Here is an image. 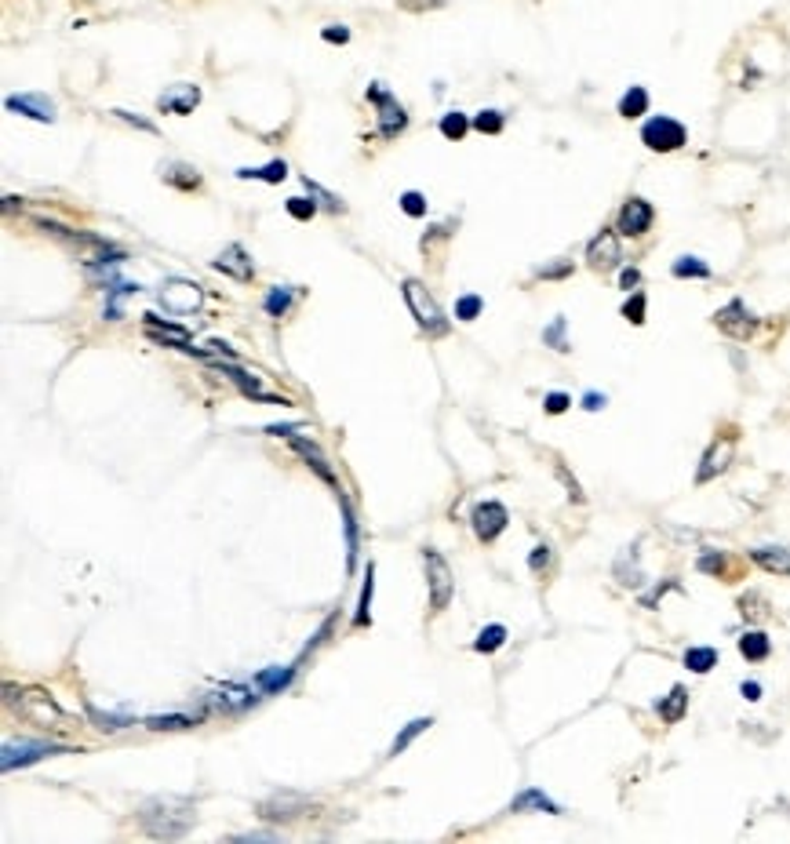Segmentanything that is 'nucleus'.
Segmentation results:
<instances>
[{
	"label": "nucleus",
	"mask_w": 790,
	"mask_h": 844,
	"mask_svg": "<svg viewBox=\"0 0 790 844\" xmlns=\"http://www.w3.org/2000/svg\"><path fill=\"white\" fill-rule=\"evenodd\" d=\"M194 819H197V808L186 797H150L142 804V826L157 840H179V837H186Z\"/></svg>",
	"instance_id": "1"
},
{
	"label": "nucleus",
	"mask_w": 790,
	"mask_h": 844,
	"mask_svg": "<svg viewBox=\"0 0 790 844\" xmlns=\"http://www.w3.org/2000/svg\"><path fill=\"white\" fill-rule=\"evenodd\" d=\"M5 695H8V706L19 710V717L30 721V724H37V728H55V724L66 721L62 706H59L44 688H15V685H8Z\"/></svg>",
	"instance_id": "2"
},
{
	"label": "nucleus",
	"mask_w": 790,
	"mask_h": 844,
	"mask_svg": "<svg viewBox=\"0 0 790 844\" xmlns=\"http://www.w3.org/2000/svg\"><path fill=\"white\" fill-rule=\"evenodd\" d=\"M404 303H408V310H412V317H415V324L426 331V335H449V321H445V313H441V306L433 303V295L419 285V280H404Z\"/></svg>",
	"instance_id": "3"
},
{
	"label": "nucleus",
	"mask_w": 790,
	"mask_h": 844,
	"mask_svg": "<svg viewBox=\"0 0 790 844\" xmlns=\"http://www.w3.org/2000/svg\"><path fill=\"white\" fill-rule=\"evenodd\" d=\"M157 299L171 313H197L204 306V288L194 285V280H186V277H171V280H164V285H160Z\"/></svg>",
	"instance_id": "4"
},
{
	"label": "nucleus",
	"mask_w": 790,
	"mask_h": 844,
	"mask_svg": "<svg viewBox=\"0 0 790 844\" xmlns=\"http://www.w3.org/2000/svg\"><path fill=\"white\" fill-rule=\"evenodd\" d=\"M641 142H645L652 153H674V150H681V146L688 142V132H685V124L674 121V117H649V121L641 124Z\"/></svg>",
	"instance_id": "5"
},
{
	"label": "nucleus",
	"mask_w": 790,
	"mask_h": 844,
	"mask_svg": "<svg viewBox=\"0 0 790 844\" xmlns=\"http://www.w3.org/2000/svg\"><path fill=\"white\" fill-rule=\"evenodd\" d=\"M422 560H426V583H430V608L445 612L452 601V572L437 549H422Z\"/></svg>",
	"instance_id": "6"
},
{
	"label": "nucleus",
	"mask_w": 790,
	"mask_h": 844,
	"mask_svg": "<svg viewBox=\"0 0 790 844\" xmlns=\"http://www.w3.org/2000/svg\"><path fill=\"white\" fill-rule=\"evenodd\" d=\"M55 754H69V746H55V742H5V772H12V768H26V765H33V761H41V758H55Z\"/></svg>",
	"instance_id": "7"
},
{
	"label": "nucleus",
	"mask_w": 790,
	"mask_h": 844,
	"mask_svg": "<svg viewBox=\"0 0 790 844\" xmlns=\"http://www.w3.org/2000/svg\"><path fill=\"white\" fill-rule=\"evenodd\" d=\"M368 99H372V103H376V110H379V135H383V139L397 135V132L408 124L404 106L390 95V91H386L383 84H372V87H368Z\"/></svg>",
	"instance_id": "8"
},
{
	"label": "nucleus",
	"mask_w": 790,
	"mask_h": 844,
	"mask_svg": "<svg viewBox=\"0 0 790 844\" xmlns=\"http://www.w3.org/2000/svg\"><path fill=\"white\" fill-rule=\"evenodd\" d=\"M714 324H718L725 335H732V339H750V335L758 331V317L747 310L743 299H732L729 306H722V310L714 313Z\"/></svg>",
	"instance_id": "9"
},
{
	"label": "nucleus",
	"mask_w": 790,
	"mask_h": 844,
	"mask_svg": "<svg viewBox=\"0 0 790 844\" xmlns=\"http://www.w3.org/2000/svg\"><path fill=\"white\" fill-rule=\"evenodd\" d=\"M470 524H474V531H477V539H481V542H492V539H499V535H503V528L510 524V517H506V506H503V503L485 499V503H477V506H474Z\"/></svg>",
	"instance_id": "10"
},
{
	"label": "nucleus",
	"mask_w": 790,
	"mask_h": 844,
	"mask_svg": "<svg viewBox=\"0 0 790 844\" xmlns=\"http://www.w3.org/2000/svg\"><path fill=\"white\" fill-rule=\"evenodd\" d=\"M586 262L594 269H616L623 262V248H620V230H601L590 244H586Z\"/></svg>",
	"instance_id": "11"
},
{
	"label": "nucleus",
	"mask_w": 790,
	"mask_h": 844,
	"mask_svg": "<svg viewBox=\"0 0 790 844\" xmlns=\"http://www.w3.org/2000/svg\"><path fill=\"white\" fill-rule=\"evenodd\" d=\"M732 455H736V440H732V437H718V440L707 448L704 462H699V470H695V485H707V481H714L718 474H725V470H729V462H732Z\"/></svg>",
	"instance_id": "12"
},
{
	"label": "nucleus",
	"mask_w": 790,
	"mask_h": 844,
	"mask_svg": "<svg viewBox=\"0 0 790 844\" xmlns=\"http://www.w3.org/2000/svg\"><path fill=\"white\" fill-rule=\"evenodd\" d=\"M652 219H656L652 204H649L645 197H631V201L620 208V222H616V230H620L623 237H645V233H649V226H652Z\"/></svg>",
	"instance_id": "13"
},
{
	"label": "nucleus",
	"mask_w": 790,
	"mask_h": 844,
	"mask_svg": "<svg viewBox=\"0 0 790 844\" xmlns=\"http://www.w3.org/2000/svg\"><path fill=\"white\" fill-rule=\"evenodd\" d=\"M157 106H160L164 113L186 117V113H194V110L201 106V87H197V84H175V87L160 91V95H157Z\"/></svg>",
	"instance_id": "14"
},
{
	"label": "nucleus",
	"mask_w": 790,
	"mask_h": 844,
	"mask_svg": "<svg viewBox=\"0 0 790 844\" xmlns=\"http://www.w3.org/2000/svg\"><path fill=\"white\" fill-rule=\"evenodd\" d=\"M5 110L23 113V117L41 121V124H51V121H55V103H51L48 95H8V99H5Z\"/></svg>",
	"instance_id": "15"
},
{
	"label": "nucleus",
	"mask_w": 790,
	"mask_h": 844,
	"mask_svg": "<svg viewBox=\"0 0 790 844\" xmlns=\"http://www.w3.org/2000/svg\"><path fill=\"white\" fill-rule=\"evenodd\" d=\"M142 324H146V335H150L153 342H160V346H168V349H183V353H186V346H190V331H186V328H179V324H164L157 313H146V317H142Z\"/></svg>",
	"instance_id": "16"
},
{
	"label": "nucleus",
	"mask_w": 790,
	"mask_h": 844,
	"mask_svg": "<svg viewBox=\"0 0 790 844\" xmlns=\"http://www.w3.org/2000/svg\"><path fill=\"white\" fill-rule=\"evenodd\" d=\"M212 710H222V713H237V710H248L255 703V692L241 688V685H219L208 699H204Z\"/></svg>",
	"instance_id": "17"
},
{
	"label": "nucleus",
	"mask_w": 790,
	"mask_h": 844,
	"mask_svg": "<svg viewBox=\"0 0 790 844\" xmlns=\"http://www.w3.org/2000/svg\"><path fill=\"white\" fill-rule=\"evenodd\" d=\"M306 797L303 794H274L259 804V815L262 819H295L299 812H306Z\"/></svg>",
	"instance_id": "18"
},
{
	"label": "nucleus",
	"mask_w": 790,
	"mask_h": 844,
	"mask_svg": "<svg viewBox=\"0 0 790 844\" xmlns=\"http://www.w3.org/2000/svg\"><path fill=\"white\" fill-rule=\"evenodd\" d=\"M219 273H226V277H233V280H251V259H248V251L241 248V244H230V248H222L219 255H215V262H212Z\"/></svg>",
	"instance_id": "19"
},
{
	"label": "nucleus",
	"mask_w": 790,
	"mask_h": 844,
	"mask_svg": "<svg viewBox=\"0 0 790 844\" xmlns=\"http://www.w3.org/2000/svg\"><path fill=\"white\" fill-rule=\"evenodd\" d=\"M288 440H292V448H295V451H299V455L310 462V466H313V470H317V477H321L328 488H335V492H339V481H335V474H331L328 458L321 455V448H317L313 440H306V437H288Z\"/></svg>",
	"instance_id": "20"
},
{
	"label": "nucleus",
	"mask_w": 790,
	"mask_h": 844,
	"mask_svg": "<svg viewBox=\"0 0 790 844\" xmlns=\"http://www.w3.org/2000/svg\"><path fill=\"white\" fill-rule=\"evenodd\" d=\"M204 721V710H194V713H157V717H146V728L150 731H186L194 724Z\"/></svg>",
	"instance_id": "21"
},
{
	"label": "nucleus",
	"mask_w": 790,
	"mask_h": 844,
	"mask_svg": "<svg viewBox=\"0 0 790 844\" xmlns=\"http://www.w3.org/2000/svg\"><path fill=\"white\" fill-rule=\"evenodd\" d=\"M754 565H761L765 572H776V576H790V549L783 546H758L750 549Z\"/></svg>",
	"instance_id": "22"
},
{
	"label": "nucleus",
	"mask_w": 790,
	"mask_h": 844,
	"mask_svg": "<svg viewBox=\"0 0 790 844\" xmlns=\"http://www.w3.org/2000/svg\"><path fill=\"white\" fill-rule=\"evenodd\" d=\"M160 178H164L168 186H179V190H197V186H201V171L190 168V164H179V160L164 164V168H160Z\"/></svg>",
	"instance_id": "23"
},
{
	"label": "nucleus",
	"mask_w": 790,
	"mask_h": 844,
	"mask_svg": "<svg viewBox=\"0 0 790 844\" xmlns=\"http://www.w3.org/2000/svg\"><path fill=\"white\" fill-rule=\"evenodd\" d=\"M649 113V91L645 87H627V95L620 99V117L623 121H638V117H645Z\"/></svg>",
	"instance_id": "24"
},
{
	"label": "nucleus",
	"mask_w": 790,
	"mask_h": 844,
	"mask_svg": "<svg viewBox=\"0 0 790 844\" xmlns=\"http://www.w3.org/2000/svg\"><path fill=\"white\" fill-rule=\"evenodd\" d=\"M529 808L547 812V815H558V812H561V808H558L543 790H524L521 797H513V801H510V812H529Z\"/></svg>",
	"instance_id": "25"
},
{
	"label": "nucleus",
	"mask_w": 790,
	"mask_h": 844,
	"mask_svg": "<svg viewBox=\"0 0 790 844\" xmlns=\"http://www.w3.org/2000/svg\"><path fill=\"white\" fill-rule=\"evenodd\" d=\"M740 655L747 663H761V659H768V637L761 633V630H747L743 637H740Z\"/></svg>",
	"instance_id": "26"
},
{
	"label": "nucleus",
	"mask_w": 790,
	"mask_h": 844,
	"mask_svg": "<svg viewBox=\"0 0 790 844\" xmlns=\"http://www.w3.org/2000/svg\"><path fill=\"white\" fill-rule=\"evenodd\" d=\"M292 677H295V667H270L255 677V685H259V692H285L292 685Z\"/></svg>",
	"instance_id": "27"
},
{
	"label": "nucleus",
	"mask_w": 790,
	"mask_h": 844,
	"mask_svg": "<svg viewBox=\"0 0 790 844\" xmlns=\"http://www.w3.org/2000/svg\"><path fill=\"white\" fill-rule=\"evenodd\" d=\"M659 717L667 721V724H674V721H681L685 717V710H688V692L677 685V688H670V695L667 699H659Z\"/></svg>",
	"instance_id": "28"
},
{
	"label": "nucleus",
	"mask_w": 790,
	"mask_h": 844,
	"mask_svg": "<svg viewBox=\"0 0 790 844\" xmlns=\"http://www.w3.org/2000/svg\"><path fill=\"white\" fill-rule=\"evenodd\" d=\"M237 178H259V182H285L288 178V164L285 160H270L262 168H237Z\"/></svg>",
	"instance_id": "29"
},
{
	"label": "nucleus",
	"mask_w": 790,
	"mask_h": 844,
	"mask_svg": "<svg viewBox=\"0 0 790 844\" xmlns=\"http://www.w3.org/2000/svg\"><path fill=\"white\" fill-rule=\"evenodd\" d=\"M685 667L692 674H711L718 667V651L714 648H688L685 651Z\"/></svg>",
	"instance_id": "30"
},
{
	"label": "nucleus",
	"mask_w": 790,
	"mask_h": 844,
	"mask_svg": "<svg viewBox=\"0 0 790 844\" xmlns=\"http://www.w3.org/2000/svg\"><path fill=\"white\" fill-rule=\"evenodd\" d=\"M84 710H87V717L95 721V728H99V731H121L124 724H132V713H103L95 703H87Z\"/></svg>",
	"instance_id": "31"
},
{
	"label": "nucleus",
	"mask_w": 790,
	"mask_h": 844,
	"mask_svg": "<svg viewBox=\"0 0 790 844\" xmlns=\"http://www.w3.org/2000/svg\"><path fill=\"white\" fill-rule=\"evenodd\" d=\"M430 724H433L430 717H415V721H408V724L401 728V735L394 739V746H390V758H397V754H404V749H408V742H412L415 735H422V731H426Z\"/></svg>",
	"instance_id": "32"
},
{
	"label": "nucleus",
	"mask_w": 790,
	"mask_h": 844,
	"mask_svg": "<svg viewBox=\"0 0 790 844\" xmlns=\"http://www.w3.org/2000/svg\"><path fill=\"white\" fill-rule=\"evenodd\" d=\"M292 303H295V288H274L267 295V303H262V310H267L270 317H285L292 310Z\"/></svg>",
	"instance_id": "33"
},
{
	"label": "nucleus",
	"mask_w": 790,
	"mask_h": 844,
	"mask_svg": "<svg viewBox=\"0 0 790 844\" xmlns=\"http://www.w3.org/2000/svg\"><path fill=\"white\" fill-rule=\"evenodd\" d=\"M376 568L368 565L365 572V586H361V601H358V626H368L372 622V594H376Z\"/></svg>",
	"instance_id": "34"
},
{
	"label": "nucleus",
	"mask_w": 790,
	"mask_h": 844,
	"mask_svg": "<svg viewBox=\"0 0 790 844\" xmlns=\"http://www.w3.org/2000/svg\"><path fill=\"white\" fill-rule=\"evenodd\" d=\"M339 499H342V513H346V549H350V568L358 565V521H354V510H350V503H346V495L339 492Z\"/></svg>",
	"instance_id": "35"
},
{
	"label": "nucleus",
	"mask_w": 790,
	"mask_h": 844,
	"mask_svg": "<svg viewBox=\"0 0 790 844\" xmlns=\"http://www.w3.org/2000/svg\"><path fill=\"white\" fill-rule=\"evenodd\" d=\"M503 640H506V626H485L481 633H477V640H474V651H499L503 648Z\"/></svg>",
	"instance_id": "36"
},
{
	"label": "nucleus",
	"mask_w": 790,
	"mask_h": 844,
	"mask_svg": "<svg viewBox=\"0 0 790 844\" xmlns=\"http://www.w3.org/2000/svg\"><path fill=\"white\" fill-rule=\"evenodd\" d=\"M670 269H674V277H711V266L704 259H695V255H681Z\"/></svg>",
	"instance_id": "37"
},
{
	"label": "nucleus",
	"mask_w": 790,
	"mask_h": 844,
	"mask_svg": "<svg viewBox=\"0 0 790 844\" xmlns=\"http://www.w3.org/2000/svg\"><path fill=\"white\" fill-rule=\"evenodd\" d=\"M470 124H474V121L463 117V113H445V117H441V135H445V139H463V135L470 132Z\"/></svg>",
	"instance_id": "38"
},
{
	"label": "nucleus",
	"mask_w": 790,
	"mask_h": 844,
	"mask_svg": "<svg viewBox=\"0 0 790 844\" xmlns=\"http://www.w3.org/2000/svg\"><path fill=\"white\" fill-rule=\"evenodd\" d=\"M474 128H477L481 135H499V132H503V113H499V110H481V113L474 117Z\"/></svg>",
	"instance_id": "39"
},
{
	"label": "nucleus",
	"mask_w": 790,
	"mask_h": 844,
	"mask_svg": "<svg viewBox=\"0 0 790 844\" xmlns=\"http://www.w3.org/2000/svg\"><path fill=\"white\" fill-rule=\"evenodd\" d=\"M645 306H649L645 292H631V299L623 303V317H627L631 324H645Z\"/></svg>",
	"instance_id": "40"
},
{
	"label": "nucleus",
	"mask_w": 790,
	"mask_h": 844,
	"mask_svg": "<svg viewBox=\"0 0 790 844\" xmlns=\"http://www.w3.org/2000/svg\"><path fill=\"white\" fill-rule=\"evenodd\" d=\"M285 208H288V215H292V219H299V222H306V219H313V215H317L313 194H310V197H292Z\"/></svg>",
	"instance_id": "41"
},
{
	"label": "nucleus",
	"mask_w": 790,
	"mask_h": 844,
	"mask_svg": "<svg viewBox=\"0 0 790 844\" xmlns=\"http://www.w3.org/2000/svg\"><path fill=\"white\" fill-rule=\"evenodd\" d=\"M485 310V299L481 295H463L456 303V321H477V313Z\"/></svg>",
	"instance_id": "42"
},
{
	"label": "nucleus",
	"mask_w": 790,
	"mask_h": 844,
	"mask_svg": "<svg viewBox=\"0 0 790 844\" xmlns=\"http://www.w3.org/2000/svg\"><path fill=\"white\" fill-rule=\"evenodd\" d=\"M401 212H404V215H412V219L426 215V197H422V194H415V190L401 194Z\"/></svg>",
	"instance_id": "43"
},
{
	"label": "nucleus",
	"mask_w": 790,
	"mask_h": 844,
	"mask_svg": "<svg viewBox=\"0 0 790 844\" xmlns=\"http://www.w3.org/2000/svg\"><path fill=\"white\" fill-rule=\"evenodd\" d=\"M543 342H550V346H554V349H561V353L568 349V342H565V317H558V321L543 331Z\"/></svg>",
	"instance_id": "44"
},
{
	"label": "nucleus",
	"mask_w": 790,
	"mask_h": 844,
	"mask_svg": "<svg viewBox=\"0 0 790 844\" xmlns=\"http://www.w3.org/2000/svg\"><path fill=\"white\" fill-rule=\"evenodd\" d=\"M699 572H725V553H714V549H707L704 557H699Z\"/></svg>",
	"instance_id": "45"
},
{
	"label": "nucleus",
	"mask_w": 790,
	"mask_h": 844,
	"mask_svg": "<svg viewBox=\"0 0 790 844\" xmlns=\"http://www.w3.org/2000/svg\"><path fill=\"white\" fill-rule=\"evenodd\" d=\"M306 190H310V194H313V197H317L324 208H331V212H342V201H339V197H331V194H324L317 182H310V175H306Z\"/></svg>",
	"instance_id": "46"
},
{
	"label": "nucleus",
	"mask_w": 790,
	"mask_h": 844,
	"mask_svg": "<svg viewBox=\"0 0 790 844\" xmlns=\"http://www.w3.org/2000/svg\"><path fill=\"white\" fill-rule=\"evenodd\" d=\"M543 408H547L550 415H561V412H568V408H572V397H568V394H547Z\"/></svg>",
	"instance_id": "47"
},
{
	"label": "nucleus",
	"mask_w": 790,
	"mask_h": 844,
	"mask_svg": "<svg viewBox=\"0 0 790 844\" xmlns=\"http://www.w3.org/2000/svg\"><path fill=\"white\" fill-rule=\"evenodd\" d=\"M547 565H550V546H536L532 557H529V568H532V572H543Z\"/></svg>",
	"instance_id": "48"
},
{
	"label": "nucleus",
	"mask_w": 790,
	"mask_h": 844,
	"mask_svg": "<svg viewBox=\"0 0 790 844\" xmlns=\"http://www.w3.org/2000/svg\"><path fill=\"white\" fill-rule=\"evenodd\" d=\"M114 117H121V121H128V124H135V128H142V132H150V135H157V124H150V121H142L139 113H128V110H114Z\"/></svg>",
	"instance_id": "49"
},
{
	"label": "nucleus",
	"mask_w": 790,
	"mask_h": 844,
	"mask_svg": "<svg viewBox=\"0 0 790 844\" xmlns=\"http://www.w3.org/2000/svg\"><path fill=\"white\" fill-rule=\"evenodd\" d=\"M321 37H324L328 44H346V41H350V30H346V26H324Z\"/></svg>",
	"instance_id": "50"
},
{
	"label": "nucleus",
	"mask_w": 790,
	"mask_h": 844,
	"mask_svg": "<svg viewBox=\"0 0 790 844\" xmlns=\"http://www.w3.org/2000/svg\"><path fill=\"white\" fill-rule=\"evenodd\" d=\"M568 273H572V262H565V259H558V266H543V269H540V277H543V280L568 277Z\"/></svg>",
	"instance_id": "51"
},
{
	"label": "nucleus",
	"mask_w": 790,
	"mask_h": 844,
	"mask_svg": "<svg viewBox=\"0 0 790 844\" xmlns=\"http://www.w3.org/2000/svg\"><path fill=\"white\" fill-rule=\"evenodd\" d=\"M620 285H623L627 292H631V288H638V285H641V273H638L634 266H631V269H623V273H620Z\"/></svg>",
	"instance_id": "52"
},
{
	"label": "nucleus",
	"mask_w": 790,
	"mask_h": 844,
	"mask_svg": "<svg viewBox=\"0 0 790 844\" xmlns=\"http://www.w3.org/2000/svg\"><path fill=\"white\" fill-rule=\"evenodd\" d=\"M740 692H743V699H750V703H758V699H761V685H758V681H743V685H740Z\"/></svg>",
	"instance_id": "53"
},
{
	"label": "nucleus",
	"mask_w": 790,
	"mask_h": 844,
	"mask_svg": "<svg viewBox=\"0 0 790 844\" xmlns=\"http://www.w3.org/2000/svg\"><path fill=\"white\" fill-rule=\"evenodd\" d=\"M583 408H586V412H601V408H604V394H586V397H583Z\"/></svg>",
	"instance_id": "54"
}]
</instances>
